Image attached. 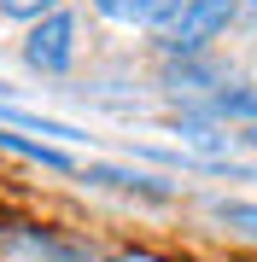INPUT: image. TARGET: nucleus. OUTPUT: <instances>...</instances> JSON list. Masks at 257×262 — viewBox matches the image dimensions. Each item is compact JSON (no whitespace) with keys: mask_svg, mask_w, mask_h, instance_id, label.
Returning a JSON list of instances; mask_svg holds the SVG:
<instances>
[{"mask_svg":"<svg viewBox=\"0 0 257 262\" xmlns=\"http://www.w3.org/2000/svg\"><path fill=\"white\" fill-rule=\"evenodd\" d=\"M234 12H240V0H181V12L158 29V47L170 58H199L234 24Z\"/></svg>","mask_w":257,"mask_h":262,"instance_id":"obj_1","label":"nucleus"},{"mask_svg":"<svg viewBox=\"0 0 257 262\" xmlns=\"http://www.w3.org/2000/svg\"><path fill=\"white\" fill-rule=\"evenodd\" d=\"M24 64L35 76H65L76 64V18H70V12H47V18L24 35Z\"/></svg>","mask_w":257,"mask_h":262,"instance_id":"obj_2","label":"nucleus"},{"mask_svg":"<svg viewBox=\"0 0 257 262\" xmlns=\"http://www.w3.org/2000/svg\"><path fill=\"white\" fill-rule=\"evenodd\" d=\"M94 12L117 29H164L181 12V0H94Z\"/></svg>","mask_w":257,"mask_h":262,"instance_id":"obj_3","label":"nucleus"},{"mask_svg":"<svg viewBox=\"0 0 257 262\" xmlns=\"http://www.w3.org/2000/svg\"><path fill=\"white\" fill-rule=\"evenodd\" d=\"M76 175H82V181H94V187H117V192H141V198H170V181H158V175H141V169H111V163H82Z\"/></svg>","mask_w":257,"mask_h":262,"instance_id":"obj_4","label":"nucleus"},{"mask_svg":"<svg viewBox=\"0 0 257 262\" xmlns=\"http://www.w3.org/2000/svg\"><path fill=\"white\" fill-rule=\"evenodd\" d=\"M0 128H29V134H41V140H58V146H76L82 134L70 128V122H53V117H35V111H18V105H6L0 99Z\"/></svg>","mask_w":257,"mask_h":262,"instance_id":"obj_5","label":"nucleus"},{"mask_svg":"<svg viewBox=\"0 0 257 262\" xmlns=\"http://www.w3.org/2000/svg\"><path fill=\"white\" fill-rule=\"evenodd\" d=\"M65 0H0V18H12V24H41L47 12H58Z\"/></svg>","mask_w":257,"mask_h":262,"instance_id":"obj_6","label":"nucleus"},{"mask_svg":"<svg viewBox=\"0 0 257 262\" xmlns=\"http://www.w3.org/2000/svg\"><path fill=\"white\" fill-rule=\"evenodd\" d=\"M216 215H222L228 227H240V233H251V239H257V204H228V198H222Z\"/></svg>","mask_w":257,"mask_h":262,"instance_id":"obj_7","label":"nucleus"},{"mask_svg":"<svg viewBox=\"0 0 257 262\" xmlns=\"http://www.w3.org/2000/svg\"><path fill=\"white\" fill-rule=\"evenodd\" d=\"M240 140H246V146H257V122H251V128H246V134H240Z\"/></svg>","mask_w":257,"mask_h":262,"instance_id":"obj_8","label":"nucleus"},{"mask_svg":"<svg viewBox=\"0 0 257 262\" xmlns=\"http://www.w3.org/2000/svg\"><path fill=\"white\" fill-rule=\"evenodd\" d=\"M0 99H6V82H0Z\"/></svg>","mask_w":257,"mask_h":262,"instance_id":"obj_9","label":"nucleus"},{"mask_svg":"<svg viewBox=\"0 0 257 262\" xmlns=\"http://www.w3.org/2000/svg\"><path fill=\"white\" fill-rule=\"evenodd\" d=\"M246 6H257V0H246Z\"/></svg>","mask_w":257,"mask_h":262,"instance_id":"obj_10","label":"nucleus"}]
</instances>
